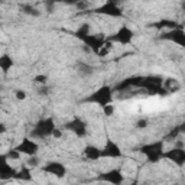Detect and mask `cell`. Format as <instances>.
<instances>
[{
	"label": "cell",
	"instance_id": "1",
	"mask_svg": "<svg viewBox=\"0 0 185 185\" xmlns=\"http://www.w3.org/2000/svg\"><path fill=\"white\" fill-rule=\"evenodd\" d=\"M48 171H49L51 173L59 175V176H64V173H65V169H64L62 165H59V163H52V165L48 168Z\"/></svg>",
	"mask_w": 185,
	"mask_h": 185
},
{
	"label": "cell",
	"instance_id": "3",
	"mask_svg": "<svg viewBox=\"0 0 185 185\" xmlns=\"http://www.w3.org/2000/svg\"><path fill=\"white\" fill-rule=\"evenodd\" d=\"M52 136H54L55 139H58V137H61V136H62V133H61V130H58V129H54V132H52Z\"/></svg>",
	"mask_w": 185,
	"mask_h": 185
},
{
	"label": "cell",
	"instance_id": "2",
	"mask_svg": "<svg viewBox=\"0 0 185 185\" xmlns=\"http://www.w3.org/2000/svg\"><path fill=\"white\" fill-rule=\"evenodd\" d=\"M16 99H18V100H25V99H26L25 91H16Z\"/></svg>",
	"mask_w": 185,
	"mask_h": 185
}]
</instances>
